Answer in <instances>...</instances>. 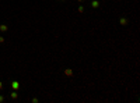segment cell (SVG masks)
<instances>
[{
    "mask_svg": "<svg viewBox=\"0 0 140 103\" xmlns=\"http://www.w3.org/2000/svg\"><path fill=\"white\" fill-rule=\"evenodd\" d=\"M119 24H121L122 27H126V25L129 24V20H127L126 17H121V18H119Z\"/></svg>",
    "mask_w": 140,
    "mask_h": 103,
    "instance_id": "cell-1",
    "label": "cell"
},
{
    "mask_svg": "<svg viewBox=\"0 0 140 103\" xmlns=\"http://www.w3.org/2000/svg\"><path fill=\"white\" fill-rule=\"evenodd\" d=\"M3 87H4V84H3V81H0V91L3 89Z\"/></svg>",
    "mask_w": 140,
    "mask_h": 103,
    "instance_id": "cell-10",
    "label": "cell"
},
{
    "mask_svg": "<svg viewBox=\"0 0 140 103\" xmlns=\"http://www.w3.org/2000/svg\"><path fill=\"white\" fill-rule=\"evenodd\" d=\"M78 13H80V14H83V13H84V6H83V4H80V6H78Z\"/></svg>",
    "mask_w": 140,
    "mask_h": 103,
    "instance_id": "cell-7",
    "label": "cell"
},
{
    "mask_svg": "<svg viewBox=\"0 0 140 103\" xmlns=\"http://www.w3.org/2000/svg\"><path fill=\"white\" fill-rule=\"evenodd\" d=\"M4 100H6V98L3 95H0V103H4Z\"/></svg>",
    "mask_w": 140,
    "mask_h": 103,
    "instance_id": "cell-8",
    "label": "cell"
},
{
    "mask_svg": "<svg viewBox=\"0 0 140 103\" xmlns=\"http://www.w3.org/2000/svg\"><path fill=\"white\" fill-rule=\"evenodd\" d=\"M64 75H66V77H72V75H73V70H72V68H66V70H64Z\"/></svg>",
    "mask_w": 140,
    "mask_h": 103,
    "instance_id": "cell-5",
    "label": "cell"
},
{
    "mask_svg": "<svg viewBox=\"0 0 140 103\" xmlns=\"http://www.w3.org/2000/svg\"><path fill=\"white\" fill-rule=\"evenodd\" d=\"M10 98H11L13 100H17V99H18V92H17V91H14V89H13V92L10 93Z\"/></svg>",
    "mask_w": 140,
    "mask_h": 103,
    "instance_id": "cell-4",
    "label": "cell"
},
{
    "mask_svg": "<svg viewBox=\"0 0 140 103\" xmlns=\"http://www.w3.org/2000/svg\"><path fill=\"white\" fill-rule=\"evenodd\" d=\"M38 102H39V100H38L36 98H34V99H32V103H38Z\"/></svg>",
    "mask_w": 140,
    "mask_h": 103,
    "instance_id": "cell-11",
    "label": "cell"
},
{
    "mask_svg": "<svg viewBox=\"0 0 140 103\" xmlns=\"http://www.w3.org/2000/svg\"><path fill=\"white\" fill-rule=\"evenodd\" d=\"M78 3H83V1H84V0H77Z\"/></svg>",
    "mask_w": 140,
    "mask_h": 103,
    "instance_id": "cell-13",
    "label": "cell"
},
{
    "mask_svg": "<svg viewBox=\"0 0 140 103\" xmlns=\"http://www.w3.org/2000/svg\"><path fill=\"white\" fill-rule=\"evenodd\" d=\"M4 41H6V38H4V36H3V35H0V43H3V42H4Z\"/></svg>",
    "mask_w": 140,
    "mask_h": 103,
    "instance_id": "cell-9",
    "label": "cell"
},
{
    "mask_svg": "<svg viewBox=\"0 0 140 103\" xmlns=\"http://www.w3.org/2000/svg\"><path fill=\"white\" fill-rule=\"evenodd\" d=\"M0 31H1V32H7V31H9V27H7L6 24H1V25H0Z\"/></svg>",
    "mask_w": 140,
    "mask_h": 103,
    "instance_id": "cell-6",
    "label": "cell"
},
{
    "mask_svg": "<svg viewBox=\"0 0 140 103\" xmlns=\"http://www.w3.org/2000/svg\"><path fill=\"white\" fill-rule=\"evenodd\" d=\"M10 85H11V88L14 89V91H18V89H20V82L16 81V79H14V81H11V84H10Z\"/></svg>",
    "mask_w": 140,
    "mask_h": 103,
    "instance_id": "cell-2",
    "label": "cell"
},
{
    "mask_svg": "<svg viewBox=\"0 0 140 103\" xmlns=\"http://www.w3.org/2000/svg\"><path fill=\"white\" fill-rule=\"evenodd\" d=\"M58 1H60V3H64V1H66V0H58Z\"/></svg>",
    "mask_w": 140,
    "mask_h": 103,
    "instance_id": "cell-12",
    "label": "cell"
},
{
    "mask_svg": "<svg viewBox=\"0 0 140 103\" xmlns=\"http://www.w3.org/2000/svg\"><path fill=\"white\" fill-rule=\"evenodd\" d=\"M90 4H91V7H93L94 10H97V8L99 7V1H98V0H91Z\"/></svg>",
    "mask_w": 140,
    "mask_h": 103,
    "instance_id": "cell-3",
    "label": "cell"
}]
</instances>
